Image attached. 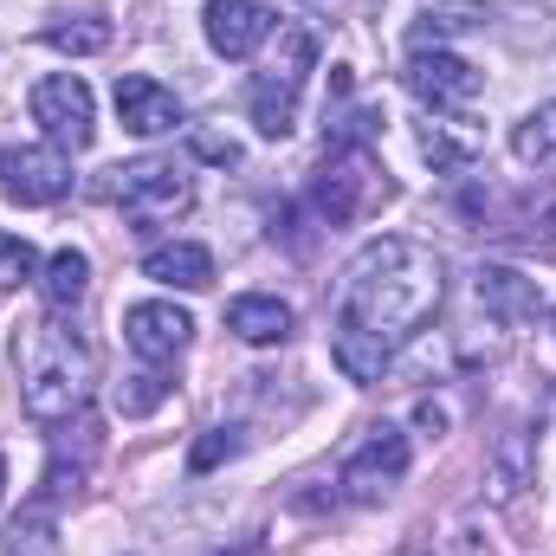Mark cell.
<instances>
[{
  "instance_id": "cell-17",
  "label": "cell",
  "mask_w": 556,
  "mask_h": 556,
  "mask_svg": "<svg viewBox=\"0 0 556 556\" xmlns=\"http://www.w3.org/2000/svg\"><path fill=\"white\" fill-rule=\"evenodd\" d=\"M330 356H337V369H343L350 382H363V389H369V382H382V369H389V356H395V350H389L382 337L356 330V324H337V330H330Z\"/></svg>"
},
{
  "instance_id": "cell-18",
  "label": "cell",
  "mask_w": 556,
  "mask_h": 556,
  "mask_svg": "<svg viewBox=\"0 0 556 556\" xmlns=\"http://www.w3.org/2000/svg\"><path fill=\"white\" fill-rule=\"evenodd\" d=\"M531 479H538V440L531 427H505L492 453V498H518Z\"/></svg>"
},
{
  "instance_id": "cell-3",
  "label": "cell",
  "mask_w": 556,
  "mask_h": 556,
  "mask_svg": "<svg viewBox=\"0 0 556 556\" xmlns=\"http://www.w3.org/2000/svg\"><path fill=\"white\" fill-rule=\"evenodd\" d=\"M311 59H317V39L304 33V26H285V39H278V59L253 78V98H247V111H253V130L266 142H285L291 137V124H298V91H304V72H311Z\"/></svg>"
},
{
  "instance_id": "cell-27",
  "label": "cell",
  "mask_w": 556,
  "mask_h": 556,
  "mask_svg": "<svg viewBox=\"0 0 556 556\" xmlns=\"http://www.w3.org/2000/svg\"><path fill=\"white\" fill-rule=\"evenodd\" d=\"M0 498H7V459H0Z\"/></svg>"
},
{
  "instance_id": "cell-22",
  "label": "cell",
  "mask_w": 556,
  "mask_h": 556,
  "mask_svg": "<svg viewBox=\"0 0 556 556\" xmlns=\"http://www.w3.org/2000/svg\"><path fill=\"white\" fill-rule=\"evenodd\" d=\"M46 46H52V52H72V59L104 52V46H111V20H104V13H72V20H52V26H46Z\"/></svg>"
},
{
  "instance_id": "cell-15",
  "label": "cell",
  "mask_w": 556,
  "mask_h": 556,
  "mask_svg": "<svg viewBox=\"0 0 556 556\" xmlns=\"http://www.w3.org/2000/svg\"><path fill=\"white\" fill-rule=\"evenodd\" d=\"M291 324H298V311L273 298V291H240L233 304H227V330L240 337V343H253V350H273L291 337Z\"/></svg>"
},
{
  "instance_id": "cell-5",
  "label": "cell",
  "mask_w": 556,
  "mask_h": 556,
  "mask_svg": "<svg viewBox=\"0 0 556 556\" xmlns=\"http://www.w3.org/2000/svg\"><path fill=\"white\" fill-rule=\"evenodd\" d=\"M117 175V207H124V220L130 227H168V220H181L188 207H194V175L181 168V162H162V155H149V162H130V168H111Z\"/></svg>"
},
{
  "instance_id": "cell-28",
  "label": "cell",
  "mask_w": 556,
  "mask_h": 556,
  "mask_svg": "<svg viewBox=\"0 0 556 556\" xmlns=\"http://www.w3.org/2000/svg\"><path fill=\"white\" fill-rule=\"evenodd\" d=\"M408 556H427V551H408Z\"/></svg>"
},
{
  "instance_id": "cell-12",
  "label": "cell",
  "mask_w": 556,
  "mask_h": 556,
  "mask_svg": "<svg viewBox=\"0 0 556 556\" xmlns=\"http://www.w3.org/2000/svg\"><path fill=\"white\" fill-rule=\"evenodd\" d=\"M201 26H207V46L220 59H253L273 33V13H266V0H207Z\"/></svg>"
},
{
  "instance_id": "cell-7",
  "label": "cell",
  "mask_w": 556,
  "mask_h": 556,
  "mask_svg": "<svg viewBox=\"0 0 556 556\" xmlns=\"http://www.w3.org/2000/svg\"><path fill=\"white\" fill-rule=\"evenodd\" d=\"M408 459H415V446H408V433L402 427H369V440L343 459V498H356V505H382L402 479H408Z\"/></svg>"
},
{
  "instance_id": "cell-1",
  "label": "cell",
  "mask_w": 556,
  "mask_h": 556,
  "mask_svg": "<svg viewBox=\"0 0 556 556\" xmlns=\"http://www.w3.org/2000/svg\"><path fill=\"white\" fill-rule=\"evenodd\" d=\"M446 298V266L433 247L402 240V233H382L369 240L350 273H343V298H337V324H356L369 337H382L389 350L420 337V324L440 311Z\"/></svg>"
},
{
  "instance_id": "cell-2",
  "label": "cell",
  "mask_w": 556,
  "mask_h": 556,
  "mask_svg": "<svg viewBox=\"0 0 556 556\" xmlns=\"http://www.w3.org/2000/svg\"><path fill=\"white\" fill-rule=\"evenodd\" d=\"M91 389H98V356L65 324V311H46L39 324L20 330V408H26V420L65 427L72 415H85Z\"/></svg>"
},
{
  "instance_id": "cell-20",
  "label": "cell",
  "mask_w": 556,
  "mask_h": 556,
  "mask_svg": "<svg viewBox=\"0 0 556 556\" xmlns=\"http://www.w3.org/2000/svg\"><path fill=\"white\" fill-rule=\"evenodd\" d=\"M511 155H518L525 168H556V98L538 104V111L511 130Z\"/></svg>"
},
{
  "instance_id": "cell-23",
  "label": "cell",
  "mask_w": 556,
  "mask_h": 556,
  "mask_svg": "<svg viewBox=\"0 0 556 556\" xmlns=\"http://www.w3.org/2000/svg\"><path fill=\"white\" fill-rule=\"evenodd\" d=\"M168 402V363H142L137 376L117 382V415L137 420V415H155Z\"/></svg>"
},
{
  "instance_id": "cell-11",
  "label": "cell",
  "mask_w": 556,
  "mask_h": 556,
  "mask_svg": "<svg viewBox=\"0 0 556 556\" xmlns=\"http://www.w3.org/2000/svg\"><path fill=\"white\" fill-rule=\"evenodd\" d=\"M472 298H479V311H485L492 324H505V330H525V324H538V311H544L538 278H525L518 266H479V273H472Z\"/></svg>"
},
{
  "instance_id": "cell-14",
  "label": "cell",
  "mask_w": 556,
  "mask_h": 556,
  "mask_svg": "<svg viewBox=\"0 0 556 556\" xmlns=\"http://www.w3.org/2000/svg\"><path fill=\"white\" fill-rule=\"evenodd\" d=\"M117 117L130 137H168V130H181V98L168 85L130 72V78H117Z\"/></svg>"
},
{
  "instance_id": "cell-6",
  "label": "cell",
  "mask_w": 556,
  "mask_h": 556,
  "mask_svg": "<svg viewBox=\"0 0 556 556\" xmlns=\"http://www.w3.org/2000/svg\"><path fill=\"white\" fill-rule=\"evenodd\" d=\"M33 124L46 130L52 149H91L98 137V98H91V85L78 78V72H52V78H39L33 85Z\"/></svg>"
},
{
  "instance_id": "cell-26",
  "label": "cell",
  "mask_w": 556,
  "mask_h": 556,
  "mask_svg": "<svg viewBox=\"0 0 556 556\" xmlns=\"http://www.w3.org/2000/svg\"><path fill=\"white\" fill-rule=\"evenodd\" d=\"M466 26H479V7H440L415 26V46H440L446 33H466Z\"/></svg>"
},
{
  "instance_id": "cell-25",
  "label": "cell",
  "mask_w": 556,
  "mask_h": 556,
  "mask_svg": "<svg viewBox=\"0 0 556 556\" xmlns=\"http://www.w3.org/2000/svg\"><path fill=\"white\" fill-rule=\"evenodd\" d=\"M26 278H39V253H33V240L0 233V291H13V285H26Z\"/></svg>"
},
{
  "instance_id": "cell-4",
  "label": "cell",
  "mask_w": 556,
  "mask_h": 556,
  "mask_svg": "<svg viewBox=\"0 0 556 556\" xmlns=\"http://www.w3.org/2000/svg\"><path fill=\"white\" fill-rule=\"evenodd\" d=\"M389 194H395V188H389V168H376L369 149H330V162H324V175H317V188H311L324 227H350V220L376 214Z\"/></svg>"
},
{
  "instance_id": "cell-16",
  "label": "cell",
  "mask_w": 556,
  "mask_h": 556,
  "mask_svg": "<svg viewBox=\"0 0 556 556\" xmlns=\"http://www.w3.org/2000/svg\"><path fill=\"white\" fill-rule=\"evenodd\" d=\"M142 278H155V285H168V291H201V285H214V253H207L201 240H168V247H149Z\"/></svg>"
},
{
  "instance_id": "cell-13",
  "label": "cell",
  "mask_w": 556,
  "mask_h": 556,
  "mask_svg": "<svg viewBox=\"0 0 556 556\" xmlns=\"http://www.w3.org/2000/svg\"><path fill=\"white\" fill-rule=\"evenodd\" d=\"M415 142H420V155H427L440 175H459V168H472V162H479L485 130H479L466 111H427V117L415 124Z\"/></svg>"
},
{
  "instance_id": "cell-24",
  "label": "cell",
  "mask_w": 556,
  "mask_h": 556,
  "mask_svg": "<svg viewBox=\"0 0 556 556\" xmlns=\"http://www.w3.org/2000/svg\"><path fill=\"white\" fill-rule=\"evenodd\" d=\"M240 446H247V433H240V427H207V433L188 446V472H214V466L240 459Z\"/></svg>"
},
{
  "instance_id": "cell-21",
  "label": "cell",
  "mask_w": 556,
  "mask_h": 556,
  "mask_svg": "<svg viewBox=\"0 0 556 556\" xmlns=\"http://www.w3.org/2000/svg\"><path fill=\"white\" fill-rule=\"evenodd\" d=\"M0 556H65V538L46 511H20L0 538Z\"/></svg>"
},
{
  "instance_id": "cell-9",
  "label": "cell",
  "mask_w": 556,
  "mask_h": 556,
  "mask_svg": "<svg viewBox=\"0 0 556 556\" xmlns=\"http://www.w3.org/2000/svg\"><path fill=\"white\" fill-rule=\"evenodd\" d=\"M0 188L20 207H52L72 194V155L52 142H7L0 149Z\"/></svg>"
},
{
  "instance_id": "cell-8",
  "label": "cell",
  "mask_w": 556,
  "mask_h": 556,
  "mask_svg": "<svg viewBox=\"0 0 556 556\" xmlns=\"http://www.w3.org/2000/svg\"><path fill=\"white\" fill-rule=\"evenodd\" d=\"M402 85H408V98L420 111H466L485 78H479V65H466L446 46H415L408 65H402Z\"/></svg>"
},
{
  "instance_id": "cell-19",
  "label": "cell",
  "mask_w": 556,
  "mask_h": 556,
  "mask_svg": "<svg viewBox=\"0 0 556 556\" xmlns=\"http://www.w3.org/2000/svg\"><path fill=\"white\" fill-rule=\"evenodd\" d=\"M85 291H91V260H85L78 247H59V253L39 266V298H46V311H78Z\"/></svg>"
},
{
  "instance_id": "cell-10",
  "label": "cell",
  "mask_w": 556,
  "mask_h": 556,
  "mask_svg": "<svg viewBox=\"0 0 556 556\" xmlns=\"http://www.w3.org/2000/svg\"><path fill=\"white\" fill-rule=\"evenodd\" d=\"M194 337V317L175 304V298H142L124 311V343L137 350L142 363H175Z\"/></svg>"
}]
</instances>
